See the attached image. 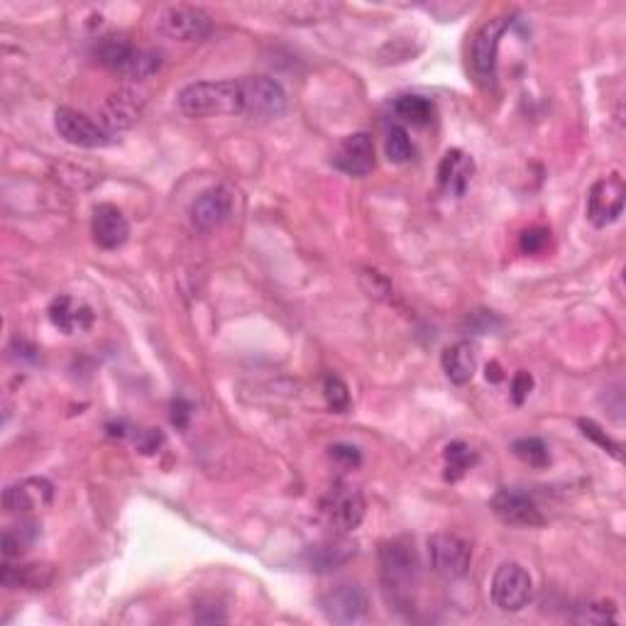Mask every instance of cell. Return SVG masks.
Returning a JSON list of instances; mask_svg holds the SVG:
<instances>
[{"mask_svg": "<svg viewBox=\"0 0 626 626\" xmlns=\"http://www.w3.org/2000/svg\"><path fill=\"white\" fill-rule=\"evenodd\" d=\"M470 546L455 534H433L428 538V560L441 578L458 580L470 568Z\"/></svg>", "mask_w": 626, "mask_h": 626, "instance_id": "obj_8", "label": "cell"}, {"mask_svg": "<svg viewBox=\"0 0 626 626\" xmlns=\"http://www.w3.org/2000/svg\"><path fill=\"white\" fill-rule=\"evenodd\" d=\"M159 64L162 62H159L157 52H150V49H135L133 57L128 59V64H125L120 74H123L125 79L142 81V79H147V76L155 74V71L159 69Z\"/></svg>", "mask_w": 626, "mask_h": 626, "instance_id": "obj_28", "label": "cell"}, {"mask_svg": "<svg viewBox=\"0 0 626 626\" xmlns=\"http://www.w3.org/2000/svg\"><path fill=\"white\" fill-rule=\"evenodd\" d=\"M475 172V162L463 150H448L438 164V186L450 196H465Z\"/></svg>", "mask_w": 626, "mask_h": 626, "instance_id": "obj_18", "label": "cell"}, {"mask_svg": "<svg viewBox=\"0 0 626 626\" xmlns=\"http://www.w3.org/2000/svg\"><path fill=\"white\" fill-rule=\"evenodd\" d=\"M49 321L59 328L62 333H71L76 331H86V328L93 323V311L81 301L71 299V296H57L49 306Z\"/></svg>", "mask_w": 626, "mask_h": 626, "instance_id": "obj_20", "label": "cell"}, {"mask_svg": "<svg viewBox=\"0 0 626 626\" xmlns=\"http://www.w3.org/2000/svg\"><path fill=\"white\" fill-rule=\"evenodd\" d=\"M492 512L509 526H519V529H536L543 526V514L538 504L526 492L512 490V487H502L492 497Z\"/></svg>", "mask_w": 626, "mask_h": 626, "instance_id": "obj_11", "label": "cell"}, {"mask_svg": "<svg viewBox=\"0 0 626 626\" xmlns=\"http://www.w3.org/2000/svg\"><path fill=\"white\" fill-rule=\"evenodd\" d=\"M512 453L521 460V463H526L529 468L536 470H543L551 463V455H548L546 443H543L541 438H519V441H514Z\"/></svg>", "mask_w": 626, "mask_h": 626, "instance_id": "obj_27", "label": "cell"}, {"mask_svg": "<svg viewBox=\"0 0 626 626\" xmlns=\"http://www.w3.org/2000/svg\"><path fill=\"white\" fill-rule=\"evenodd\" d=\"M155 27L159 35L174 42H201L211 35V15L196 5H164L157 10Z\"/></svg>", "mask_w": 626, "mask_h": 626, "instance_id": "obj_2", "label": "cell"}, {"mask_svg": "<svg viewBox=\"0 0 626 626\" xmlns=\"http://www.w3.org/2000/svg\"><path fill=\"white\" fill-rule=\"evenodd\" d=\"M626 184L619 174L597 179L587 194V218L595 228H607L624 213Z\"/></svg>", "mask_w": 626, "mask_h": 626, "instance_id": "obj_6", "label": "cell"}, {"mask_svg": "<svg viewBox=\"0 0 626 626\" xmlns=\"http://www.w3.org/2000/svg\"><path fill=\"white\" fill-rule=\"evenodd\" d=\"M443 458H446V480L448 482H458L460 477H463L465 472H468L472 465H475L477 455L472 453V448L468 446V443L455 441V443H450V446L446 448Z\"/></svg>", "mask_w": 626, "mask_h": 626, "instance_id": "obj_25", "label": "cell"}, {"mask_svg": "<svg viewBox=\"0 0 626 626\" xmlns=\"http://www.w3.org/2000/svg\"><path fill=\"white\" fill-rule=\"evenodd\" d=\"M548 235L551 233H548L546 228L526 230V233H521V250L529 252V255H534V252H541L548 243Z\"/></svg>", "mask_w": 626, "mask_h": 626, "instance_id": "obj_33", "label": "cell"}, {"mask_svg": "<svg viewBox=\"0 0 626 626\" xmlns=\"http://www.w3.org/2000/svg\"><path fill=\"white\" fill-rule=\"evenodd\" d=\"M177 103L189 118H213V115H243V89L240 79L196 81L179 91Z\"/></svg>", "mask_w": 626, "mask_h": 626, "instance_id": "obj_1", "label": "cell"}, {"mask_svg": "<svg viewBox=\"0 0 626 626\" xmlns=\"http://www.w3.org/2000/svg\"><path fill=\"white\" fill-rule=\"evenodd\" d=\"M331 458L343 465V468H355V465H360V450L355 446L338 443V446L331 448Z\"/></svg>", "mask_w": 626, "mask_h": 626, "instance_id": "obj_35", "label": "cell"}, {"mask_svg": "<svg viewBox=\"0 0 626 626\" xmlns=\"http://www.w3.org/2000/svg\"><path fill=\"white\" fill-rule=\"evenodd\" d=\"M54 485L45 477H27V480L8 485L3 492V507L10 514H30L52 504Z\"/></svg>", "mask_w": 626, "mask_h": 626, "instance_id": "obj_15", "label": "cell"}, {"mask_svg": "<svg viewBox=\"0 0 626 626\" xmlns=\"http://www.w3.org/2000/svg\"><path fill=\"white\" fill-rule=\"evenodd\" d=\"M509 23H512V20H509L507 15H497V18L487 20V23L477 30L475 40H472L470 64H472V74L477 76L480 84L490 86L494 81V76H497L499 42H502Z\"/></svg>", "mask_w": 626, "mask_h": 626, "instance_id": "obj_5", "label": "cell"}, {"mask_svg": "<svg viewBox=\"0 0 626 626\" xmlns=\"http://www.w3.org/2000/svg\"><path fill=\"white\" fill-rule=\"evenodd\" d=\"M534 582L519 563L499 565L492 578V600L502 612H519L531 602Z\"/></svg>", "mask_w": 626, "mask_h": 626, "instance_id": "obj_7", "label": "cell"}, {"mask_svg": "<svg viewBox=\"0 0 626 626\" xmlns=\"http://www.w3.org/2000/svg\"><path fill=\"white\" fill-rule=\"evenodd\" d=\"M37 536H40V529H37L35 521H23V524L5 529V534H3V556H5V560H13V558L23 556L27 548H30L32 543L37 541Z\"/></svg>", "mask_w": 626, "mask_h": 626, "instance_id": "obj_23", "label": "cell"}, {"mask_svg": "<svg viewBox=\"0 0 626 626\" xmlns=\"http://www.w3.org/2000/svg\"><path fill=\"white\" fill-rule=\"evenodd\" d=\"M289 13V20L291 23H299V20H306V23H316V20H326L328 15L333 13V5H323V3H304V5H289V8H284Z\"/></svg>", "mask_w": 626, "mask_h": 626, "instance_id": "obj_31", "label": "cell"}, {"mask_svg": "<svg viewBox=\"0 0 626 626\" xmlns=\"http://www.w3.org/2000/svg\"><path fill=\"white\" fill-rule=\"evenodd\" d=\"M91 233L93 243L98 247H103V250H118L128 240L130 223L118 206H113V203H98L93 208Z\"/></svg>", "mask_w": 626, "mask_h": 626, "instance_id": "obj_17", "label": "cell"}, {"mask_svg": "<svg viewBox=\"0 0 626 626\" xmlns=\"http://www.w3.org/2000/svg\"><path fill=\"white\" fill-rule=\"evenodd\" d=\"M587 624H604V622H617V614H614L612 604H590L585 612Z\"/></svg>", "mask_w": 626, "mask_h": 626, "instance_id": "obj_34", "label": "cell"}, {"mask_svg": "<svg viewBox=\"0 0 626 626\" xmlns=\"http://www.w3.org/2000/svg\"><path fill=\"white\" fill-rule=\"evenodd\" d=\"M233 194L225 186H213L196 196L189 206V221L199 230H213L233 216Z\"/></svg>", "mask_w": 626, "mask_h": 626, "instance_id": "obj_14", "label": "cell"}, {"mask_svg": "<svg viewBox=\"0 0 626 626\" xmlns=\"http://www.w3.org/2000/svg\"><path fill=\"white\" fill-rule=\"evenodd\" d=\"M321 507L326 519L336 526L340 534H348V531H355L362 524L367 504L358 487L336 485L326 494Z\"/></svg>", "mask_w": 626, "mask_h": 626, "instance_id": "obj_10", "label": "cell"}, {"mask_svg": "<svg viewBox=\"0 0 626 626\" xmlns=\"http://www.w3.org/2000/svg\"><path fill=\"white\" fill-rule=\"evenodd\" d=\"M355 553H358V548H355L353 541H348V538H331V541H323L309 548L306 563H309L313 573H331L340 565L350 563Z\"/></svg>", "mask_w": 626, "mask_h": 626, "instance_id": "obj_19", "label": "cell"}, {"mask_svg": "<svg viewBox=\"0 0 626 626\" xmlns=\"http://www.w3.org/2000/svg\"><path fill=\"white\" fill-rule=\"evenodd\" d=\"M578 426L582 428V436L590 438V441H595L597 446L609 450V453L614 455V458H622V453H619V446L612 441V438L607 436V431H602L600 426L595 424V421H587V419H580Z\"/></svg>", "mask_w": 626, "mask_h": 626, "instance_id": "obj_32", "label": "cell"}, {"mask_svg": "<svg viewBox=\"0 0 626 626\" xmlns=\"http://www.w3.org/2000/svg\"><path fill=\"white\" fill-rule=\"evenodd\" d=\"M145 111V98L133 89H118L106 98L101 106V125L106 133H123L130 130Z\"/></svg>", "mask_w": 626, "mask_h": 626, "instance_id": "obj_13", "label": "cell"}, {"mask_svg": "<svg viewBox=\"0 0 626 626\" xmlns=\"http://www.w3.org/2000/svg\"><path fill=\"white\" fill-rule=\"evenodd\" d=\"M502 370H499V365L497 362H492V365H487V380H492V382H499L502 380Z\"/></svg>", "mask_w": 626, "mask_h": 626, "instance_id": "obj_39", "label": "cell"}, {"mask_svg": "<svg viewBox=\"0 0 626 626\" xmlns=\"http://www.w3.org/2000/svg\"><path fill=\"white\" fill-rule=\"evenodd\" d=\"M384 152H387L389 162L394 164H404L409 162L411 155H414V147H411V137L402 125H394L387 133V142H384Z\"/></svg>", "mask_w": 626, "mask_h": 626, "instance_id": "obj_29", "label": "cell"}, {"mask_svg": "<svg viewBox=\"0 0 626 626\" xmlns=\"http://www.w3.org/2000/svg\"><path fill=\"white\" fill-rule=\"evenodd\" d=\"M441 362L448 380L458 384V387H463V384H468L472 380V375H475L477 367L475 348H472L468 340L450 345V348H446V353H443Z\"/></svg>", "mask_w": 626, "mask_h": 626, "instance_id": "obj_22", "label": "cell"}, {"mask_svg": "<svg viewBox=\"0 0 626 626\" xmlns=\"http://www.w3.org/2000/svg\"><path fill=\"white\" fill-rule=\"evenodd\" d=\"M380 573L387 590L402 597L409 595L419 578V558H416L414 546L406 541H387L380 546Z\"/></svg>", "mask_w": 626, "mask_h": 626, "instance_id": "obj_3", "label": "cell"}, {"mask_svg": "<svg viewBox=\"0 0 626 626\" xmlns=\"http://www.w3.org/2000/svg\"><path fill=\"white\" fill-rule=\"evenodd\" d=\"M243 89V115L252 120H274L287 111V93L269 76H245L240 79Z\"/></svg>", "mask_w": 626, "mask_h": 626, "instance_id": "obj_4", "label": "cell"}, {"mask_svg": "<svg viewBox=\"0 0 626 626\" xmlns=\"http://www.w3.org/2000/svg\"><path fill=\"white\" fill-rule=\"evenodd\" d=\"M162 441H164L162 433L155 431V428H147V431H142L140 436H137V448H140L145 455H150L162 446Z\"/></svg>", "mask_w": 626, "mask_h": 626, "instance_id": "obj_37", "label": "cell"}, {"mask_svg": "<svg viewBox=\"0 0 626 626\" xmlns=\"http://www.w3.org/2000/svg\"><path fill=\"white\" fill-rule=\"evenodd\" d=\"M531 387H534V377L529 372H516L514 382H512V397L516 404H524V399L531 394Z\"/></svg>", "mask_w": 626, "mask_h": 626, "instance_id": "obj_36", "label": "cell"}, {"mask_svg": "<svg viewBox=\"0 0 626 626\" xmlns=\"http://www.w3.org/2000/svg\"><path fill=\"white\" fill-rule=\"evenodd\" d=\"M191 419V404L186 399H174L172 402V424L177 428H186Z\"/></svg>", "mask_w": 626, "mask_h": 626, "instance_id": "obj_38", "label": "cell"}, {"mask_svg": "<svg viewBox=\"0 0 626 626\" xmlns=\"http://www.w3.org/2000/svg\"><path fill=\"white\" fill-rule=\"evenodd\" d=\"M54 580V565L49 563H30V565H10L5 560L3 565V585L8 590L25 587V590H45Z\"/></svg>", "mask_w": 626, "mask_h": 626, "instance_id": "obj_21", "label": "cell"}, {"mask_svg": "<svg viewBox=\"0 0 626 626\" xmlns=\"http://www.w3.org/2000/svg\"><path fill=\"white\" fill-rule=\"evenodd\" d=\"M135 47L130 42H125L123 37H106V40L98 45V59L101 64H106L108 69L113 71H123L128 59L133 57Z\"/></svg>", "mask_w": 626, "mask_h": 626, "instance_id": "obj_26", "label": "cell"}, {"mask_svg": "<svg viewBox=\"0 0 626 626\" xmlns=\"http://www.w3.org/2000/svg\"><path fill=\"white\" fill-rule=\"evenodd\" d=\"M394 113L411 125H426L433 118V103L424 96H399L394 101Z\"/></svg>", "mask_w": 626, "mask_h": 626, "instance_id": "obj_24", "label": "cell"}, {"mask_svg": "<svg viewBox=\"0 0 626 626\" xmlns=\"http://www.w3.org/2000/svg\"><path fill=\"white\" fill-rule=\"evenodd\" d=\"M323 397H326V404L331 406L336 414H345V411L350 409L348 384H345L336 375H328L326 382H323Z\"/></svg>", "mask_w": 626, "mask_h": 626, "instance_id": "obj_30", "label": "cell"}, {"mask_svg": "<svg viewBox=\"0 0 626 626\" xmlns=\"http://www.w3.org/2000/svg\"><path fill=\"white\" fill-rule=\"evenodd\" d=\"M333 167L348 177H365L375 169V145L367 133L348 135L333 152Z\"/></svg>", "mask_w": 626, "mask_h": 626, "instance_id": "obj_16", "label": "cell"}, {"mask_svg": "<svg viewBox=\"0 0 626 626\" xmlns=\"http://www.w3.org/2000/svg\"><path fill=\"white\" fill-rule=\"evenodd\" d=\"M367 592L360 585H338L321 597V612L333 624H355L367 614Z\"/></svg>", "mask_w": 626, "mask_h": 626, "instance_id": "obj_12", "label": "cell"}, {"mask_svg": "<svg viewBox=\"0 0 626 626\" xmlns=\"http://www.w3.org/2000/svg\"><path fill=\"white\" fill-rule=\"evenodd\" d=\"M54 128H57L59 137L69 142V145L86 147V150H96V147L111 145L113 135L103 130V125L93 123L89 115L74 111V108H57L54 113Z\"/></svg>", "mask_w": 626, "mask_h": 626, "instance_id": "obj_9", "label": "cell"}]
</instances>
